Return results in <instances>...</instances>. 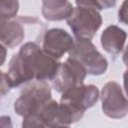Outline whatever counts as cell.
Here are the masks:
<instances>
[{"instance_id": "1", "label": "cell", "mask_w": 128, "mask_h": 128, "mask_svg": "<svg viewBox=\"0 0 128 128\" xmlns=\"http://www.w3.org/2000/svg\"><path fill=\"white\" fill-rule=\"evenodd\" d=\"M51 99V88L47 81L34 80L21 89L20 96L14 102V110L23 117L39 115L42 108Z\"/></svg>"}, {"instance_id": "2", "label": "cell", "mask_w": 128, "mask_h": 128, "mask_svg": "<svg viewBox=\"0 0 128 128\" xmlns=\"http://www.w3.org/2000/svg\"><path fill=\"white\" fill-rule=\"evenodd\" d=\"M18 54L29 67L35 80H52L60 62L44 52L42 47L35 42H27L20 48Z\"/></svg>"}, {"instance_id": "3", "label": "cell", "mask_w": 128, "mask_h": 128, "mask_svg": "<svg viewBox=\"0 0 128 128\" xmlns=\"http://www.w3.org/2000/svg\"><path fill=\"white\" fill-rule=\"evenodd\" d=\"M68 54L70 58L75 59L84 67L88 75H102L108 68L107 59L89 39H75Z\"/></svg>"}, {"instance_id": "4", "label": "cell", "mask_w": 128, "mask_h": 128, "mask_svg": "<svg viewBox=\"0 0 128 128\" xmlns=\"http://www.w3.org/2000/svg\"><path fill=\"white\" fill-rule=\"evenodd\" d=\"M66 22L76 39L91 40L102 25V17L94 8L77 5Z\"/></svg>"}, {"instance_id": "5", "label": "cell", "mask_w": 128, "mask_h": 128, "mask_svg": "<svg viewBox=\"0 0 128 128\" xmlns=\"http://www.w3.org/2000/svg\"><path fill=\"white\" fill-rule=\"evenodd\" d=\"M84 113L73 109L72 107L58 103L51 99L40 111L39 116L47 128H64L69 127L72 123L82 119Z\"/></svg>"}, {"instance_id": "6", "label": "cell", "mask_w": 128, "mask_h": 128, "mask_svg": "<svg viewBox=\"0 0 128 128\" xmlns=\"http://www.w3.org/2000/svg\"><path fill=\"white\" fill-rule=\"evenodd\" d=\"M87 72L75 59L68 57L65 62L60 63L58 70L51 80L52 87L59 93H64L71 88L83 85Z\"/></svg>"}, {"instance_id": "7", "label": "cell", "mask_w": 128, "mask_h": 128, "mask_svg": "<svg viewBox=\"0 0 128 128\" xmlns=\"http://www.w3.org/2000/svg\"><path fill=\"white\" fill-rule=\"evenodd\" d=\"M100 99L102 111L113 119H121L128 114V100L124 96L121 86L115 81H109L103 85Z\"/></svg>"}, {"instance_id": "8", "label": "cell", "mask_w": 128, "mask_h": 128, "mask_svg": "<svg viewBox=\"0 0 128 128\" xmlns=\"http://www.w3.org/2000/svg\"><path fill=\"white\" fill-rule=\"evenodd\" d=\"M99 96V90L95 85L83 84L64 92L60 98V102L84 113L96 104Z\"/></svg>"}, {"instance_id": "9", "label": "cell", "mask_w": 128, "mask_h": 128, "mask_svg": "<svg viewBox=\"0 0 128 128\" xmlns=\"http://www.w3.org/2000/svg\"><path fill=\"white\" fill-rule=\"evenodd\" d=\"M75 40L62 28H52L44 33L42 39V49L54 59H60L65 53H69Z\"/></svg>"}, {"instance_id": "10", "label": "cell", "mask_w": 128, "mask_h": 128, "mask_svg": "<svg viewBox=\"0 0 128 128\" xmlns=\"http://www.w3.org/2000/svg\"><path fill=\"white\" fill-rule=\"evenodd\" d=\"M127 33L117 25H110L101 34V45L103 49L113 55H118L123 51Z\"/></svg>"}, {"instance_id": "11", "label": "cell", "mask_w": 128, "mask_h": 128, "mask_svg": "<svg viewBox=\"0 0 128 128\" xmlns=\"http://www.w3.org/2000/svg\"><path fill=\"white\" fill-rule=\"evenodd\" d=\"M25 32L22 24L15 20L0 21V40L8 48L18 46L24 39Z\"/></svg>"}, {"instance_id": "12", "label": "cell", "mask_w": 128, "mask_h": 128, "mask_svg": "<svg viewBox=\"0 0 128 128\" xmlns=\"http://www.w3.org/2000/svg\"><path fill=\"white\" fill-rule=\"evenodd\" d=\"M74 7L66 0H45L42 2V15L48 21H61L68 19Z\"/></svg>"}, {"instance_id": "13", "label": "cell", "mask_w": 128, "mask_h": 128, "mask_svg": "<svg viewBox=\"0 0 128 128\" xmlns=\"http://www.w3.org/2000/svg\"><path fill=\"white\" fill-rule=\"evenodd\" d=\"M7 75L12 87H18L21 84L27 83L34 79L33 73L18 53L12 56L9 62Z\"/></svg>"}, {"instance_id": "14", "label": "cell", "mask_w": 128, "mask_h": 128, "mask_svg": "<svg viewBox=\"0 0 128 128\" xmlns=\"http://www.w3.org/2000/svg\"><path fill=\"white\" fill-rule=\"evenodd\" d=\"M19 10V2L15 0H5L0 2V21L11 20Z\"/></svg>"}, {"instance_id": "15", "label": "cell", "mask_w": 128, "mask_h": 128, "mask_svg": "<svg viewBox=\"0 0 128 128\" xmlns=\"http://www.w3.org/2000/svg\"><path fill=\"white\" fill-rule=\"evenodd\" d=\"M76 5H84V6H88L91 8H94L96 10H102V9H107L110 8L112 6H114L116 4V1H95V0H83V1H76L75 2Z\"/></svg>"}, {"instance_id": "16", "label": "cell", "mask_w": 128, "mask_h": 128, "mask_svg": "<svg viewBox=\"0 0 128 128\" xmlns=\"http://www.w3.org/2000/svg\"><path fill=\"white\" fill-rule=\"evenodd\" d=\"M21 127L22 128H47L39 115H30V116L23 117Z\"/></svg>"}, {"instance_id": "17", "label": "cell", "mask_w": 128, "mask_h": 128, "mask_svg": "<svg viewBox=\"0 0 128 128\" xmlns=\"http://www.w3.org/2000/svg\"><path fill=\"white\" fill-rule=\"evenodd\" d=\"M118 20L121 23L128 25V0L122 2L118 11Z\"/></svg>"}, {"instance_id": "18", "label": "cell", "mask_w": 128, "mask_h": 128, "mask_svg": "<svg viewBox=\"0 0 128 128\" xmlns=\"http://www.w3.org/2000/svg\"><path fill=\"white\" fill-rule=\"evenodd\" d=\"M11 88H12V85L8 78L7 73L2 71L1 72V96H4Z\"/></svg>"}, {"instance_id": "19", "label": "cell", "mask_w": 128, "mask_h": 128, "mask_svg": "<svg viewBox=\"0 0 128 128\" xmlns=\"http://www.w3.org/2000/svg\"><path fill=\"white\" fill-rule=\"evenodd\" d=\"M0 128H12V121L10 116H1Z\"/></svg>"}, {"instance_id": "20", "label": "cell", "mask_w": 128, "mask_h": 128, "mask_svg": "<svg viewBox=\"0 0 128 128\" xmlns=\"http://www.w3.org/2000/svg\"><path fill=\"white\" fill-rule=\"evenodd\" d=\"M123 85H124V90H125L127 100H128V67L123 74Z\"/></svg>"}, {"instance_id": "21", "label": "cell", "mask_w": 128, "mask_h": 128, "mask_svg": "<svg viewBox=\"0 0 128 128\" xmlns=\"http://www.w3.org/2000/svg\"><path fill=\"white\" fill-rule=\"evenodd\" d=\"M123 62L126 65V67H128V44L124 49V53H123Z\"/></svg>"}, {"instance_id": "22", "label": "cell", "mask_w": 128, "mask_h": 128, "mask_svg": "<svg viewBox=\"0 0 128 128\" xmlns=\"http://www.w3.org/2000/svg\"><path fill=\"white\" fill-rule=\"evenodd\" d=\"M64 128H69V127H64Z\"/></svg>"}]
</instances>
